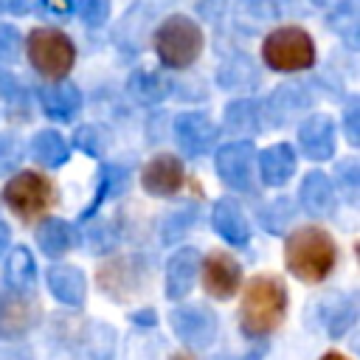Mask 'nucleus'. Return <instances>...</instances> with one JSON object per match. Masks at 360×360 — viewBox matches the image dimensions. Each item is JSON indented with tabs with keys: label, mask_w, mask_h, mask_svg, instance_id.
<instances>
[{
	"label": "nucleus",
	"mask_w": 360,
	"mask_h": 360,
	"mask_svg": "<svg viewBox=\"0 0 360 360\" xmlns=\"http://www.w3.org/2000/svg\"><path fill=\"white\" fill-rule=\"evenodd\" d=\"M354 323V304L349 298H338L329 309H326V332L332 338H340L349 326Z\"/></svg>",
	"instance_id": "obj_25"
},
{
	"label": "nucleus",
	"mask_w": 360,
	"mask_h": 360,
	"mask_svg": "<svg viewBox=\"0 0 360 360\" xmlns=\"http://www.w3.org/2000/svg\"><path fill=\"white\" fill-rule=\"evenodd\" d=\"M357 188H360V169H357V160H340V169H338V191H346V200H357Z\"/></svg>",
	"instance_id": "obj_28"
},
{
	"label": "nucleus",
	"mask_w": 360,
	"mask_h": 360,
	"mask_svg": "<svg viewBox=\"0 0 360 360\" xmlns=\"http://www.w3.org/2000/svg\"><path fill=\"white\" fill-rule=\"evenodd\" d=\"M225 118H228V127H231V129H239V132L259 129V127H256L259 118H256V110L250 107V101H236V104H231L228 112H225Z\"/></svg>",
	"instance_id": "obj_27"
},
{
	"label": "nucleus",
	"mask_w": 360,
	"mask_h": 360,
	"mask_svg": "<svg viewBox=\"0 0 360 360\" xmlns=\"http://www.w3.org/2000/svg\"><path fill=\"white\" fill-rule=\"evenodd\" d=\"M17 48H20V34H17V28L3 22V25H0V59H14Z\"/></svg>",
	"instance_id": "obj_31"
},
{
	"label": "nucleus",
	"mask_w": 360,
	"mask_h": 360,
	"mask_svg": "<svg viewBox=\"0 0 360 360\" xmlns=\"http://www.w3.org/2000/svg\"><path fill=\"white\" fill-rule=\"evenodd\" d=\"M217 124L202 115V112H180L174 118V138H177V146L183 149V155L188 158H197V155H205L214 143H217Z\"/></svg>",
	"instance_id": "obj_8"
},
{
	"label": "nucleus",
	"mask_w": 360,
	"mask_h": 360,
	"mask_svg": "<svg viewBox=\"0 0 360 360\" xmlns=\"http://www.w3.org/2000/svg\"><path fill=\"white\" fill-rule=\"evenodd\" d=\"M42 8L53 17H65L73 11V0H42Z\"/></svg>",
	"instance_id": "obj_33"
},
{
	"label": "nucleus",
	"mask_w": 360,
	"mask_h": 360,
	"mask_svg": "<svg viewBox=\"0 0 360 360\" xmlns=\"http://www.w3.org/2000/svg\"><path fill=\"white\" fill-rule=\"evenodd\" d=\"M37 242H39V248H42L45 256H53V259H56V256L68 253V248L73 245L70 225H68L65 219L51 217V219H45V222L39 225V231H37Z\"/></svg>",
	"instance_id": "obj_23"
},
{
	"label": "nucleus",
	"mask_w": 360,
	"mask_h": 360,
	"mask_svg": "<svg viewBox=\"0 0 360 360\" xmlns=\"http://www.w3.org/2000/svg\"><path fill=\"white\" fill-rule=\"evenodd\" d=\"M79 17L87 25H104L110 17V0H79Z\"/></svg>",
	"instance_id": "obj_29"
},
{
	"label": "nucleus",
	"mask_w": 360,
	"mask_h": 360,
	"mask_svg": "<svg viewBox=\"0 0 360 360\" xmlns=\"http://www.w3.org/2000/svg\"><path fill=\"white\" fill-rule=\"evenodd\" d=\"M174 335L191 346V349H205L211 346L214 335H217V318L211 309L200 307V304H180L177 309H172L169 315Z\"/></svg>",
	"instance_id": "obj_7"
},
{
	"label": "nucleus",
	"mask_w": 360,
	"mask_h": 360,
	"mask_svg": "<svg viewBox=\"0 0 360 360\" xmlns=\"http://www.w3.org/2000/svg\"><path fill=\"white\" fill-rule=\"evenodd\" d=\"M76 146H79L82 152H87V155H98V152H101V146H98V132H96L93 127H82V129L76 132Z\"/></svg>",
	"instance_id": "obj_32"
},
{
	"label": "nucleus",
	"mask_w": 360,
	"mask_h": 360,
	"mask_svg": "<svg viewBox=\"0 0 360 360\" xmlns=\"http://www.w3.org/2000/svg\"><path fill=\"white\" fill-rule=\"evenodd\" d=\"M28 59L45 79H65L76 62V48L68 34L56 28H37L28 34Z\"/></svg>",
	"instance_id": "obj_5"
},
{
	"label": "nucleus",
	"mask_w": 360,
	"mask_h": 360,
	"mask_svg": "<svg viewBox=\"0 0 360 360\" xmlns=\"http://www.w3.org/2000/svg\"><path fill=\"white\" fill-rule=\"evenodd\" d=\"M301 205L312 217H326L335 208V186L323 172H309L301 183Z\"/></svg>",
	"instance_id": "obj_19"
},
{
	"label": "nucleus",
	"mask_w": 360,
	"mask_h": 360,
	"mask_svg": "<svg viewBox=\"0 0 360 360\" xmlns=\"http://www.w3.org/2000/svg\"><path fill=\"white\" fill-rule=\"evenodd\" d=\"M31 152H34V158H37L42 166H62V163L68 160V155H70V146H68V141H65L59 132L42 129V132L34 135Z\"/></svg>",
	"instance_id": "obj_22"
},
{
	"label": "nucleus",
	"mask_w": 360,
	"mask_h": 360,
	"mask_svg": "<svg viewBox=\"0 0 360 360\" xmlns=\"http://www.w3.org/2000/svg\"><path fill=\"white\" fill-rule=\"evenodd\" d=\"M14 93H17V79H14L8 70L0 68V98H8V96H14Z\"/></svg>",
	"instance_id": "obj_34"
},
{
	"label": "nucleus",
	"mask_w": 360,
	"mask_h": 360,
	"mask_svg": "<svg viewBox=\"0 0 360 360\" xmlns=\"http://www.w3.org/2000/svg\"><path fill=\"white\" fill-rule=\"evenodd\" d=\"M37 304L34 298L22 295V292H3L0 295V338H20L25 335L34 323H37Z\"/></svg>",
	"instance_id": "obj_11"
},
{
	"label": "nucleus",
	"mask_w": 360,
	"mask_h": 360,
	"mask_svg": "<svg viewBox=\"0 0 360 360\" xmlns=\"http://www.w3.org/2000/svg\"><path fill=\"white\" fill-rule=\"evenodd\" d=\"M298 146L309 160H329L335 155V121L312 115L298 127Z\"/></svg>",
	"instance_id": "obj_13"
},
{
	"label": "nucleus",
	"mask_w": 360,
	"mask_h": 360,
	"mask_svg": "<svg viewBox=\"0 0 360 360\" xmlns=\"http://www.w3.org/2000/svg\"><path fill=\"white\" fill-rule=\"evenodd\" d=\"M202 270V287L208 290V295L214 298H231L239 290L242 281V267L233 256L228 253H211L205 262H200Z\"/></svg>",
	"instance_id": "obj_10"
},
{
	"label": "nucleus",
	"mask_w": 360,
	"mask_h": 360,
	"mask_svg": "<svg viewBox=\"0 0 360 360\" xmlns=\"http://www.w3.org/2000/svg\"><path fill=\"white\" fill-rule=\"evenodd\" d=\"M141 186L152 197H172L183 186V163L174 155H158L143 166Z\"/></svg>",
	"instance_id": "obj_12"
},
{
	"label": "nucleus",
	"mask_w": 360,
	"mask_h": 360,
	"mask_svg": "<svg viewBox=\"0 0 360 360\" xmlns=\"http://www.w3.org/2000/svg\"><path fill=\"white\" fill-rule=\"evenodd\" d=\"M39 101H42L45 115H51L56 121H68V118H73L79 112L82 93H79V87L73 82H56V84L39 90Z\"/></svg>",
	"instance_id": "obj_16"
},
{
	"label": "nucleus",
	"mask_w": 360,
	"mask_h": 360,
	"mask_svg": "<svg viewBox=\"0 0 360 360\" xmlns=\"http://www.w3.org/2000/svg\"><path fill=\"white\" fill-rule=\"evenodd\" d=\"M45 281H48V290L53 292L56 301H62L68 307H82L84 304L87 278H84V273L79 267H73V264H53L45 273Z\"/></svg>",
	"instance_id": "obj_15"
},
{
	"label": "nucleus",
	"mask_w": 360,
	"mask_h": 360,
	"mask_svg": "<svg viewBox=\"0 0 360 360\" xmlns=\"http://www.w3.org/2000/svg\"><path fill=\"white\" fill-rule=\"evenodd\" d=\"M343 132H346V138H349V143H360V104L357 101H352L349 107H346V115H343Z\"/></svg>",
	"instance_id": "obj_30"
},
{
	"label": "nucleus",
	"mask_w": 360,
	"mask_h": 360,
	"mask_svg": "<svg viewBox=\"0 0 360 360\" xmlns=\"http://www.w3.org/2000/svg\"><path fill=\"white\" fill-rule=\"evenodd\" d=\"M197 276H200V253L194 248H180L166 264V295L172 301H180L183 295L191 292Z\"/></svg>",
	"instance_id": "obj_14"
},
{
	"label": "nucleus",
	"mask_w": 360,
	"mask_h": 360,
	"mask_svg": "<svg viewBox=\"0 0 360 360\" xmlns=\"http://www.w3.org/2000/svg\"><path fill=\"white\" fill-rule=\"evenodd\" d=\"M287 312V290L281 278L276 276H256L248 281L242 309H239V323L248 338H264L270 335Z\"/></svg>",
	"instance_id": "obj_2"
},
{
	"label": "nucleus",
	"mask_w": 360,
	"mask_h": 360,
	"mask_svg": "<svg viewBox=\"0 0 360 360\" xmlns=\"http://www.w3.org/2000/svg\"><path fill=\"white\" fill-rule=\"evenodd\" d=\"M124 186H127V172H124L121 166H104V169H101V174H98L96 197H93V202L84 208L82 219H90V217L96 214V208H98L110 194H112V197H118V194L124 191Z\"/></svg>",
	"instance_id": "obj_24"
},
{
	"label": "nucleus",
	"mask_w": 360,
	"mask_h": 360,
	"mask_svg": "<svg viewBox=\"0 0 360 360\" xmlns=\"http://www.w3.org/2000/svg\"><path fill=\"white\" fill-rule=\"evenodd\" d=\"M284 259H287V267L295 278L315 284L332 273V267L338 262V248L323 228L307 225V228H298L287 236Z\"/></svg>",
	"instance_id": "obj_1"
},
{
	"label": "nucleus",
	"mask_w": 360,
	"mask_h": 360,
	"mask_svg": "<svg viewBox=\"0 0 360 360\" xmlns=\"http://www.w3.org/2000/svg\"><path fill=\"white\" fill-rule=\"evenodd\" d=\"M174 360H188V357H174Z\"/></svg>",
	"instance_id": "obj_37"
},
{
	"label": "nucleus",
	"mask_w": 360,
	"mask_h": 360,
	"mask_svg": "<svg viewBox=\"0 0 360 360\" xmlns=\"http://www.w3.org/2000/svg\"><path fill=\"white\" fill-rule=\"evenodd\" d=\"M127 93L138 101V104H158L166 98L169 93V82L155 73V70H135L127 82Z\"/></svg>",
	"instance_id": "obj_21"
},
{
	"label": "nucleus",
	"mask_w": 360,
	"mask_h": 360,
	"mask_svg": "<svg viewBox=\"0 0 360 360\" xmlns=\"http://www.w3.org/2000/svg\"><path fill=\"white\" fill-rule=\"evenodd\" d=\"M211 222H214V231H217L225 242H231V245H248L250 228H248V219H245L242 208H239L233 200H219V202L214 205Z\"/></svg>",
	"instance_id": "obj_18"
},
{
	"label": "nucleus",
	"mask_w": 360,
	"mask_h": 360,
	"mask_svg": "<svg viewBox=\"0 0 360 360\" xmlns=\"http://www.w3.org/2000/svg\"><path fill=\"white\" fill-rule=\"evenodd\" d=\"M253 143L250 141H233L219 146L217 152V172L231 188H248L253 180Z\"/></svg>",
	"instance_id": "obj_9"
},
{
	"label": "nucleus",
	"mask_w": 360,
	"mask_h": 360,
	"mask_svg": "<svg viewBox=\"0 0 360 360\" xmlns=\"http://www.w3.org/2000/svg\"><path fill=\"white\" fill-rule=\"evenodd\" d=\"M8 248V228L0 222V256H3V250Z\"/></svg>",
	"instance_id": "obj_35"
},
{
	"label": "nucleus",
	"mask_w": 360,
	"mask_h": 360,
	"mask_svg": "<svg viewBox=\"0 0 360 360\" xmlns=\"http://www.w3.org/2000/svg\"><path fill=\"white\" fill-rule=\"evenodd\" d=\"M262 56L273 70H307L315 62V42L304 28H276L262 42Z\"/></svg>",
	"instance_id": "obj_4"
},
{
	"label": "nucleus",
	"mask_w": 360,
	"mask_h": 360,
	"mask_svg": "<svg viewBox=\"0 0 360 360\" xmlns=\"http://www.w3.org/2000/svg\"><path fill=\"white\" fill-rule=\"evenodd\" d=\"M332 25L338 28V34H340L349 45H357V39H354V34H357V14H354V3H352V0H343V3H340L338 14L332 17Z\"/></svg>",
	"instance_id": "obj_26"
},
{
	"label": "nucleus",
	"mask_w": 360,
	"mask_h": 360,
	"mask_svg": "<svg viewBox=\"0 0 360 360\" xmlns=\"http://www.w3.org/2000/svg\"><path fill=\"white\" fill-rule=\"evenodd\" d=\"M3 200L20 219L31 222L39 214H45L56 197H53V186L48 177L37 172H20L3 186Z\"/></svg>",
	"instance_id": "obj_6"
},
{
	"label": "nucleus",
	"mask_w": 360,
	"mask_h": 360,
	"mask_svg": "<svg viewBox=\"0 0 360 360\" xmlns=\"http://www.w3.org/2000/svg\"><path fill=\"white\" fill-rule=\"evenodd\" d=\"M295 172V152L290 143H273L259 155V174L267 186H284Z\"/></svg>",
	"instance_id": "obj_17"
},
{
	"label": "nucleus",
	"mask_w": 360,
	"mask_h": 360,
	"mask_svg": "<svg viewBox=\"0 0 360 360\" xmlns=\"http://www.w3.org/2000/svg\"><path fill=\"white\" fill-rule=\"evenodd\" d=\"M202 28L186 17V14H174L169 20H163L155 31V51L158 59L166 68H188L200 53H202Z\"/></svg>",
	"instance_id": "obj_3"
},
{
	"label": "nucleus",
	"mask_w": 360,
	"mask_h": 360,
	"mask_svg": "<svg viewBox=\"0 0 360 360\" xmlns=\"http://www.w3.org/2000/svg\"><path fill=\"white\" fill-rule=\"evenodd\" d=\"M321 360H349V357H343V354H338V352H329V354H323Z\"/></svg>",
	"instance_id": "obj_36"
},
{
	"label": "nucleus",
	"mask_w": 360,
	"mask_h": 360,
	"mask_svg": "<svg viewBox=\"0 0 360 360\" xmlns=\"http://www.w3.org/2000/svg\"><path fill=\"white\" fill-rule=\"evenodd\" d=\"M3 276H6V284L8 290L14 292H25L31 290L34 278H37V264H34V256L28 248H11L8 256H6V264H3Z\"/></svg>",
	"instance_id": "obj_20"
}]
</instances>
